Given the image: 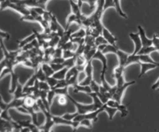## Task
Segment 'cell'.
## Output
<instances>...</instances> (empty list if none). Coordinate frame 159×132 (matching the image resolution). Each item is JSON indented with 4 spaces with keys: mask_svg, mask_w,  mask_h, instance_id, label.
Returning <instances> with one entry per match:
<instances>
[{
    "mask_svg": "<svg viewBox=\"0 0 159 132\" xmlns=\"http://www.w3.org/2000/svg\"><path fill=\"white\" fill-rule=\"evenodd\" d=\"M90 87H91L92 92H95V93H98L99 92V89H100V85L96 83V80H92L91 83H90Z\"/></svg>",
    "mask_w": 159,
    "mask_h": 132,
    "instance_id": "obj_41",
    "label": "cell"
},
{
    "mask_svg": "<svg viewBox=\"0 0 159 132\" xmlns=\"http://www.w3.org/2000/svg\"><path fill=\"white\" fill-rule=\"evenodd\" d=\"M68 87V84H67L66 80H60L57 82V85L54 87V88H61V87ZM52 89V88H51Z\"/></svg>",
    "mask_w": 159,
    "mask_h": 132,
    "instance_id": "obj_49",
    "label": "cell"
},
{
    "mask_svg": "<svg viewBox=\"0 0 159 132\" xmlns=\"http://www.w3.org/2000/svg\"><path fill=\"white\" fill-rule=\"evenodd\" d=\"M138 33H139L140 37H141V43H142V47H145V46H153V41L152 39L148 38L146 36L145 30L144 28L141 26H138Z\"/></svg>",
    "mask_w": 159,
    "mask_h": 132,
    "instance_id": "obj_8",
    "label": "cell"
},
{
    "mask_svg": "<svg viewBox=\"0 0 159 132\" xmlns=\"http://www.w3.org/2000/svg\"><path fill=\"white\" fill-rule=\"evenodd\" d=\"M68 97L65 95H60V97L57 99V102H58V104L61 106H65V105L68 104Z\"/></svg>",
    "mask_w": 159,
    "mask_h": 132,
    "instance_id": "obj_43",
    "label": "cell"
},
{
    "mask_svg": "<svg viewBox=\"0 0 159 132\" xmlns=\"http://www.w3.org/2000/svg\"><path fill=\"white\" fill-rule=\"evenodd\" d=\"M75 52H74V51L68 50V49H63V55H62V57H63L65 60L71 58V57H75Z\"/></svg>",
    "mask_w": 159,
    "mask_h": 132,
    "instance_id": "obj_35",
    "label": "cell"
},
{
    "mask_svg": "<svg viewBox=\"0 0 159 132\" xmlns=\"http://www.w3.org/2000/svg\"><path fill=\"white\" fill-rule=\"evenodd\" d=\"M80 126L86 128H93V121L90 119H83L80 121Z\"/></svg>",
    "mask_w": 159,
    "mask_h": 132,
    "instance_id": "obj_36",
    "label": "cell"
},
{
    "mask_svg": "<svg viewBox=\"0 0 159 132\" xmlns=\"http://www.w3.org/2000/svg\"><path fill=\"white\" fill-rule=\"evenodd\" d=\"M37 99L34 97V95H27L24 97V104H23V106L26 107V108H33L34 105L37 104Z\"/></svg>",
    "mask_w": 159,
    "mask_h": 132,
    "instance_id": "obj_16",
    "label": "cell"
},
{
    "mask_svg": "<svg viewBox=\"0 0 159 132\" xmlns=\"http://www.w3.org/2000/svg\"><path fill=\"white\" fill-rule=\"evenodd\" d=\"M88 95L90 97H92L93 100V104L95 105L96 109H99V108H102L104 104L101 101V100L99 99V96H98L97 93H95V92H91L89 94H88Z\"/></svg>",
    "mask_w": 159,
    "mask_h": 132,
    "instance_id": "obj_17",
    "label": "cell"
},
{
    "mask_svg": "<svg viewBox=\"0 0 159 132\" xmlns=\"http://www.w3.org/2000/svg\"><path fill=\"white\" fill-rule=\"evenodd\" d=\"M24 104V97L23 98H13L9 103L7 104V110L11 108H16L18 110L19 108L23 106Z\"/></svg>",
    "mask_w": 159,
    "mask_h": 132,
    "instance_id": "obj_11",
    "label": "cell"
},
{
    "mask_svg": "<svg viewBox=\"0 0 159 132\" xmlns=\"http://www.w3.org/2000/svg\"><path fill=\"white\" fill-rule=\"evenodd\" d=\"M158 89H159V87H158Z\"/></svg>",
    "mask_w": 159,
    "mask_h": 132,
    "instance_id": "obj_54",
    "label": "cell"
},
{
    "mask_svg": "<svg viewBox=\"0 0 159 132\" xmlns=\"http://www.w3.org/2000/svg\"><path fill=\"white\" fill-rule=\"evenodd\" d=\"M86 30L84 29L83 28H81V29H78L77 31H75V32H72L71 35V38H85L86 36Z\"/></svg>",
    "mask_w": 159,
    "mask_h": 132,
    "instance_id": "obj_28",
    "label": "cell"
},
{
    "mask_svg": "<svg viewBox=\"0 0 159 132\" xmlns=\"http://www.w3.org/2000/svg\"><path fill=\"white\" fill-rule=\"evenodd\" d=\"M41 69L43 70V73H44L45 75H46L47 77H51V76H53V74L55 73L54 70L52 69L51 65H50V63L49 64L47 63H43L41 66Z\"/></svg>",
    "mask_w": 159,
    "mask_h": 132,
    "instance_id": "obj_24",
    "label": "cell"
},
{
    "mask_svg": "<svg viewBox=\"0 0 159 132\" xmlns=\"http://www.w3.org/2000/svg\"><path fill=\"white\" fill-rule=\"evenodd\" d=\"M96 51H97V47L94 46V47L92 48V49H90L88 53H86L85 54H84V56H85L87 62L89 61V60H93V57H94L95 53H96Z\"/></svg>",
    "mask_w": 159,
    "mask_h": 132,
    "instance_id": "obj_33",
    "label": "cell"
},
{
    "mask_svg": "<svg viewBox=\"0 0 159 132\" xmlns=\"http://www.w3.org/2000/svg\"><path fill=\"white\" fill-rule=\"evenodd\" d=\"M78 114H79V113H78L77 111H76L75 113H71H71H66V114H64L62 117H63L65 119H66V120L73 121L76 117H77Z\"/></svg>",
    "mask_w": 159,
    "mask_h": 132,
    "instance_id": "obj_44",
    "label": "cell"
},
{
    "mask_svg": "<svg viewBox=\"0 0 159 132\" xmlns=\"http://www.w3.org/2000/svg\"><path fill=\"white\" fill-rule=\"evenodd\" d=\"M78 78H79V74H77V75H75L73 76L72 77H71L70 79H68V80H67V84H68V87H70V86H75V84H77V83H79V80H78Z\"/></svg>",
    "mask_w": 159,
    "mask_h": 132,
    "instance_id": "obj_37",
    "label": "cell"
},
{
    "mask_svg": "<svg viewBox=\"0 0 159 132\" xmlns=\"http://www.w3.org/2000/svg\"><path fill=\"white\" fill-rule=\"evenodd\" d=\"M56 94H55V91H54V89H51L50 91H48V103H49L50 106L51 105L53 101V99L54 97H55Z\"/></svg>",
    "mask_w": 159,
    "mask_h": 132,
    "instance_id": "obj_45",
    "label": "cell"
},
{
    "mask_svg": "<svg viewBox=\"0 0 159 132\" xmlns=\"http://www.w3.org/2000/svg\"><path fill=\"white\" fill-rule=\"evenodd\" d=\"M125 68L126 67L124 66H121V65L119 64H118L117 66H116L114 68V70H113V77H114L115 80L124 75Z\"/></svg>",
    "mask_w": 159,
    "mask_h": 132,
    "instance_id": "obj_26",
    "label": "cell"
},
{
    "mask_svg": "<svg viewBox=\"0 0 159 132\" xmlns=\"http://www.w3.org/2000/svg\"><path fill=\"white\" fill-rule=\"evenodd\" d=\"M110 8H114L115 9V3L113 0H105L103 5V11H107Z\"/></svg>",
    "mask_w": 159,
    "mask_h": 132,
    "instance_id": "obj_40",
    "label": "cell"
},
{
    "mask_svg": "<svg viewBox=\"0 0 159 132\" xmlns=\"http://www.w3.org/2000/svg\"><path fill=\"white\" fill-rule=\"evenodd\" d=\"M159 87V78L157 80V81L154 83L153 85L152 86V90H157Z\"/></svg>",
    "mask_w": 159,
    "mask_h": 132,
    "instance_id": "obj_53",
    "label": "cell"
},
{
    "mask_svg": "<svg viewBox=\"0 0 159 132\" xmlns=\"http://www.w3.org/2000/svg\"><path fill=\"white\" fill-rule=\"evenodd\" d=\"M62 55H63V49L61 47H57V49H54L53 58L54 57H62Z\"/></svg>",
    "mask_w": 159,
    "mask_h": 132,
    "instance_id": "obj_48",
    "label": "cell"
},
{
    "mask_svg": "<svg viewBox=\"0 0 159 132\" xmlns=\"http://www.w3.org/2000/svg\"><path fill=\"white\" fill-rule=\"evenodd\" d=\"M107 104L108 106L113 107V108H116L119 112H120L121 117H125L128 115V110H127V107L125 105L122 104L121 103H119L116 100H113V99H110L107 102Z\"/></svg>",
    "mask_w": 159,
    "mask_h": 132,
    "instance_id": "obj_4",
    "label": "cell"
},
{
    "mask_svg": "<svg viewBox=\"0 0 159 132\" xmlns=\"http://www.w3.org/2000/svg\"><path fill=\"white\" fill-rule=\"evenodd\" d=\"M36 39H37V35H36L35 32H34L31 35L28 36H26V38H24L23 40H20V41L18 42L19 48H20V49H22V48L24 47L26 45L30 43L31 42H33L34 40H36Z\"/></svg>",
    "mask_w": 159,
    "mask_h": 132,
    "instance_id": "obj_13",
    "label": "cell"
},
{
    "mask_svg": "<svg viewBox=\"0 0 159 132\" xmlns=\"http://www.w3.org/2000/svg\"><path fill=\"white\" fill-rule=\"evenodd\" d=\"M36 76H37V79L39 81H46L47 80V76L45 75V74L43 73V70L41 69V67L38 68V70H37L35 72Z\"/></svg>",
    "mask_w": 159,
    "mask_h": 132,
    "instance_id": "obj_31",
    "label": "cell"
},
{
    "mask_svg": "<svg viewBox=\"0 0 159 132\" xmlns=\"http://www.w3.org/2000/svg\"><path fill=\"white\" fill-rule=\"evenodd\" d=\"M75 57H71V58L65 60V62H64V63H63L64 66H65V67L68 68V69H70V68H71V67H73V66H75Z\"/></svg>",
    "mask_w": 159,
    "mask_h": 132,
    "instance_id": "obj_32",
    "label": "cell"
},
{
    "mask_svg": "<svg viewBox=\"0 0 159 132\" xmlns=\"http://www.w3.org/2000/svg\"><path fill=\"white\" fill-rule=\"evenodd\" d=\"M86 63L87 60L83 54L82 55H76L75 66H85V65H86Z\"/></svg>",
    "mask_w": 159,
    "mask_h": 132,
    "instance_id": "obj_29",
    "label": "cell"
},
{
    "mask_svg": "<svg viewBox=\"0 0 159 132\" xmlns=\"http://www.w3.org/2000/svg\"><path fill=\"white\" fill-rule=\"evenodd\" d=\"M76 1H78V4L79 5L80 7H82V5L84 2H86L89 6L90 9H93V8L96 7V4L97 3L98 0H76Z\"/></svg>",
    "mask_w": 159,
    "mask_h": 132,
    "instance_id": "obj_30",
    "label": "cell"
},
{
    "mask_svg": "<svg viewBox=\"0 0 159 132\" xmlns=\"http://www.w3.org/2000/svg\"><path fill=\"white\" fill-rule=\"evenodd\" d=\"M68 68L65 67H65L62 68L61 70H60L54 73V74H53L52 77H54V78H56L58 80H65V77H66V74H67V72H68Z\"/></svg>",
    "mask_w": 159,
    "mask_h": 132,
    "instance_id": "obj_20",
    "label": "cell"
},
{
    "mask_svg": "<svg viewBox=\"0 0 159 132\" xmlns=\"http://www.w3.org/2000/svg\"><path fill=\"white\" fill-rule=\"evenodd\" d=\"M39 89L40 91H50L51 87L49 86L47 81H39Z\"/></svg>",
    "mask_w": 159,
    "mask_h": 132,
    "instance_id": "obj_42",
    "label": "cell"
},
{
    "mask_svg": "<svg viewBox=\"0 0 159 132\" xmlns=\"http://www.w3.org/2000/svg\"><path fill=\"white\" fill-rule=\"evenodd\" d=\"M139 64L140 66H141V72H140L139 76H138V78H141V77L145 75L148 71L155 69L156 67H158V65L151 63H143V62H140Z\"/></svg>",
    "mask_w": 159,
    "mask_h": 132,
    "instance_id": "obj_9",
    "label": "cell"
},
{
    "mask_svg": "<svg viewBox=\"0 0 159 132\" xmlns=\"http://www.w3.org/2000/svg\"><path fill=\"white\" fill-rule=\"evenodd\" d=\"M102 36L105 38V40H107V43L113 45V46H117V45H116L117 38H116V37L115 36L113 35V34L112 33V32H110L107 28H106L105 26H104L103 29H102Z\"/></svg>",
    "mask_w": 159,
    "mask_h": 132,
    "instance_id": "obj_7",
    "label": "cell"
},
{
    "mask_svg": "<svg viewBox=\"0 0 159 132\" xmlns=\"http://www.w3.org/2000/svg\"><path fill=\"white\" fill-rule=\"evenodd\" d=\"M13 94V98H23L25 97L24 94H23V86L19 82L17 84L16 88L12 93Z\"/></svg>",
    "mask_w": 159,
    "mask_h": 132,
    "instance_id": "obj_19",
    "label": "cell"
},
{
    "mask_svg": "<svg viewBox=\"0 0 159 132\" xmlns=\"http://www.w3.org/2000/svg\"><path fill=\"white\" fill-rule=\"evenodd\" d=\"M73 23H75L77 24H79V26H82V21H81V17H79V15H75V14L72 13L68 15V16L66 19V27H65V30L68 29V27L70 26V25L72 24Z\"/></svg>",
    "mask_w": 159,
    "mask_h": 132,
    "instance_id": "obj_10",
    "label": "cell"
},
{
    "mask_svg": "<svg viewBox=\"0 0 159 132\" xmlns=\"http://www.w3.org/2000/svg\"><path fill=\"white\" fill-rule=\"evenodd\" d=\"M68 100H71V103L75 106L76 109H77V112L79 113V114H87V113L90 112V111H96L97 110L95 107V105L93 104H81L79 102L76 101L74 98L71 97V96L68 94Z\"/></svg>",
    "mask_w": 159,
    "mask_h": 132,
    "instance_id": "obj_2",
    "label": "cell"
},
{
    "mask_svg": "<svg viewBox=\"0 0 159 132\" xmlns=\"http://www.w3.org/2000/svg\"><path fill=\"white\" fill-rule=\"evenodd\" d=\"M55 91V94L57 95H68V87H65L61 88H52Z\"/></svg>",
    "mask_w": 159,
    "mask_h": 132,
    "instance_id": "obj_34",
    "label": "cell"
},
{
    "mask_svg": "<svg viewBox=\"0 0 159 132\" xmlns=\"http://www.w3.org/2000/svg\"><path fill=\"white\" fill-rule=\"evenodd\" d=\"M152 41H153V46L156 48L157 52L159 53V37L156 34H154L152 37Z\"/></svg>",
    "mask_w": 159,
    "mask_h": 132,
    "instance_id": "obj_46",
    "label": "cell"
},
{
    "mask_svg": "<svg viewBox=\"0 0 159 132\" xmlns=\"http://www.w3.org/2000/svg\"><path fill=\"white\" fill-rule=\"evenodd\" d=\"M74 87V93L77 94V93L82 92V93H85L86 94H89L92 92V90L90 86H84V85H81L79 83H77L75 86H73Z\"/></svg>",
    "mask_w": 159,
    "mask_h": 132,
    "instance_id": "obj_18",
    "label": "cell"
},
{
    "mask_svg": "<svg viewBox=\"0 0 159 132\" xmlns=\"http://www.w3.org/2000/svg\"><path fill=\"white\" fill-rule=\"evenodd\" d=\"M102 110H103V111H105V112L107 114V115H108L109 120L110 121L113 120V117H114V116H115V114H116L118 111V110L116 109V108H113V107L108 106L107 104H104L103 106H102Z\"/></svg>",
    "mask_w": 159,
    "mask_h": 132,
    "instance_id": "obj_12",
    "label": "cell"
},
{
    "mask_svg": "<svg viewBox=\"0 0 159 132\" xmlns=\"http://www.w3.org/2000/svg\"><path fill=\"white\" fill-rule=\"evenodd\" d=\"M2 39H3V40H9L10 35L8 32L0 30V40H2Z\"/></svg>",
    "mask_w": 159,
    "mask_h": 132,
    "instance_id": "obj_51",
    "label": "cell"
},
{
    "mask_svg": "<svg viewBox=\"0 0 159 132\" xmlns=\"http://www.w3.org/2000/svg\"><path fill=\"white\" fill-rule=\"evenodd\" d=\"M106 43H107V40H105V38L102 36V35L98 36L96 37V39H95V46H96V47H97L98 46H99V45L106 44Z\"/></svg>",
    "mask_w": 159,
    "mask_h": 132,
    "instance_id": "obj_39",
    "label": "cell"
},
{
    "mask_svg": "<svg viewBox=\"0 0 159 132\" xmlns=\"http://www.w3.org/2000/svg\"><path fill=\"white\" fill-rule=\"evenodd\" d=\"M47 83L49 84V86L51 87V88H54V87L57 85V82H58V80H57L56 78H54V77H47V80H46Z\"/></svg>",
    "mask_w": 159,
    "mask_h": 132,
    "instance_id": "obj_38",
    "label": "cell"
},
{
    "mask_svg": "<svg viewBox=\"0 0 159 132\" xmlns=\"http://www.w3.org/2000/svg\"><path fill=\"white\" fill-rule=\"evenodd\" d=\"M92 62H93V60H89V61L87 62L86 65H85L84 72H85L86 77H93V66Z\"/></svg>",
    "mask_w": 159,
    "mask_h": 132,
    "instance_id": "obj_27",
    "label": "cell"
},
{
    "mask_svg": "<svg viewBox=\"0 0 159 132\" xmlns=\"http://www.w3.org/2000/svg\"><path fill=\"white\" fill-rule=\"evenodd\" d=\"M10 1L17 4L23 5L28 8L40 7L46 9L47 4L51 0H10Z\"/></svg>",
    "mask_w": 159,
    "mask_h": 132,
    "instance_id": "obj_1",
    "label": "cell"
},
{
    "mask_svg": "<svg viewBox=\"0 0 159 132\" xmlns=\"http://www.w3.org/2000/svg\"><path fill=\"white\" fill-rule=\"evenodd\" d=\"M140 63V57L138 54H130L128 59L127 60V63L125 64V67L128 66L129 65L134 64V63Z\"/></svg>",
    "mask_w": 159,
    "mask_h": 132,
    "instance_id": "obj_22",
    "label": "cell"
},
{
    "mask_svg": "<svg viewBox=\"0 0 159 132\" xmlns=\"http://www.w3.org/2000/svg\"><path fill=\"white\" fill-rule=\"evenodd\" d=\"M65 59L63 58V57H54V58H52V60H51V62H50L49 63H62L63 64L64 62H65Z\"/></svg>",
    "mask_w": 159,
    "mask_h": 132,
    "instance_id": "obj_50",
    "label": "cell"
},
{
    "mask_svg": "<svg viewBox=\"0 0 159 132\" xmlns=\"http://www.w3.org/2000/svg\"><path fill=\"white\" fill-rule=\"evenodd\" d=\"M118 49H119L118 46H113V45H111V44H109V43H107V45L106 46L105 49H104L102 51V53L103 54H105V55H106V54H108V53L116 54Z\"/></svg>",
    "mask_w": 159,
    "mask_h": 132,
    "instance_id": "obj_25",
    "label": "cell"
},
{
    "mask_svg": "<svg viewBox=\"0 0 159 132\" xmlns=\"http://www.w3.org/2000/svg\"><path fill=\"white\" fill-rule=\"evenodd\" d=\"M135 83H136V81H135V80H132V81L130 82H126L125 83H124V84L121 85V86H116V91H115L114 94H113V98L112 99L116 100V101L119 102V103H122V99L123 97H124L125 91H127V89L129 87L131 86V85L135 84Z\"/></svg>",
    "mask_w": 159,
    "mask_h": 132,
    "instance_id": "obj_3",
    "label": "cell"
},
{
    "mask_svg": "<svg viewBox=\"0 0 159 132\" xmlns=\"http://www.w3.org/2000/svg\"><path fill=\"white\" fill-rule=\"evenodd\" d=\"M97 94H98V96H99V99H100V100H101V101H102L103 104H107V102L108 101V100H110V99L107 98V97H106V96L104 95V94H101V93L98 92Z\"/></svg>",
    "mask_w": 159,
    "mask_h": 132,
    "instance_id": "obj_52",
    "label": "cell"
},
{
    "mask_svg": "<svg viewBox=\"0 0 159 132\" xmlns=\"http://www.w3.org/2000/svg\"><path fill=\"white\" fill-rule=\"evenodd\" d=\"M69 2L70 6H71V12L79 15V17H82V15H83V13L82 12V7H80L78 2H75V0H69Z\"/></svg>",
    "mask_w": 159,
    "mask_h": 132,
    "instance_id": "obj_14",
    "label": "cell"
},
{
    "mask_svg": "<svg viewBox=\"0 0 159 132\" xmlns=\"http://www.w3.org/2000/svg\"><path fill=\"white\" fill-rule=\"evenodd\" d=\"M50 65L51 66V67H52V69L54 70V72H57V71L60 70H61L62 68L65 67V66H64V64H62V63H50Z\"/></svg>",
    "mask_w": 159,
    "mask_h": 132,
    "instance_id": "obj_47",
    "label": "cell"
},
{
    "mask_svg": "<svg viewBox=\"0 0 159 132\" xmlns=\"http://www.w3.org/2000/svg\"><path fill=\"white\" fill-rule=\"evenodd\" d=\"M156 48L154 46H145V47L141 48V50L139 51V53L138 54H139V55H150L151 53H152L154 52H156Z\"/></svg>",
    "mask_w": 159,
    "mask_h": 132,
    "instance_id": "obj_23",
    "label": "cell"
},
{
    "mask_svg": "<svg viewBox=\"0 0 159 132\" xmlns=\"http://www.w3.org/2000/svg\"><path fill=\"white\" fill-rule=\"evenodd\" d=\"M115 3V9H116V12L120 15L122 18L125 19H127L128 16L127 15V14L123 11L122 7H121V4H120V0H113Z\"/></svg>",
    "mask_w": 159,
    "mask_h": 132,
    "instance_id": "obj_21",
    "label": "cell"
},
{
    "mask_svg": "<svg viewBox=\"0 0 159 132\" xmlns=\"http://www.w3.org/2000/svg\"><path fill=\"white\" fill-rule=\"evenodd\" d=\"M118 57V60H119V65H121V66H125L126 63H127V60L128 59V57L130 54L124 52V51L120 50V49H118L117 53L116 54Z\"/></svg>",
    "mask_w": 159,
    "mask_h": 132,
    "instance_id": "obj_15",
    "label": "cell"
},
{
    "mask_svg": "<svg viewBox=\"0 0 159 132\" xmlns=\"http://www.w3.org/2000/svg\"><path fill=\"white\" fill-rule=\"evenodd\" d=\"M93 60H98L102 63V72H101V76H105L106 72H107V59L105 54L102 53L101 51L97 50L96 53H95Z\"/></svg>",
    "mask_w": 159,
    "mask_h": 132,
    "instance_id": "obj_5",
    "label": "cell"
},
{
    "mask_svg": "<svg viewBox=\"0 0 159 132\" xmlns=\"http://www.w3.org/2000/svg\"><path fill=\"white\" fill-rule=\"evenodd\" d=\"M129 36L133 41L134 44V50L133 54H138L141 49L142 48V43H141V37H140L139 33H135V32H130L129 34Z\"/></svg>",
    "mask_w": 159,
    "mask_h": 132,
    "instance_id": "obj_6",
    "label": "cell"
}]
</instances>
